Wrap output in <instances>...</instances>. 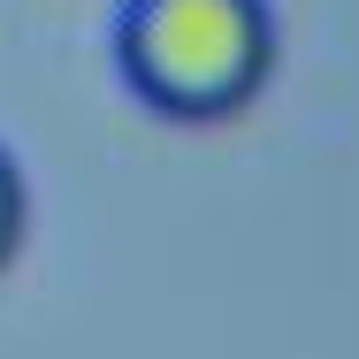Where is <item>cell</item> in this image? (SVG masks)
<instances>
[{"label": "cell", "mask_w": 359, "mask_h": 359, "mask_svg": "<svg viewBox=\"0 0 359 359\" xmlns=\"http://www.w3.org/2000/svg\"><path fill=\"white\" fill-rule=\"evenodd\" d=\"M268 0H123L115 69L168 123H229L276 76Z\"/></svg>", "instance_id": "obj_1"}, {"label": "cell", "mask_w": 359, "mask_h": 359, "mask_svg": "<svg viewBox=\"0 0 359 359\" xmlns=\"http://www.w3.org/2000/svg\"><path fill=\"white\" fill-rule=\"evenodd\" d=\"M23 229H31V184H23V168H15V153L0 145V276H8V260L23 252Z\"/></svg>", "instance_id": "obj_2"}]
</instances>
